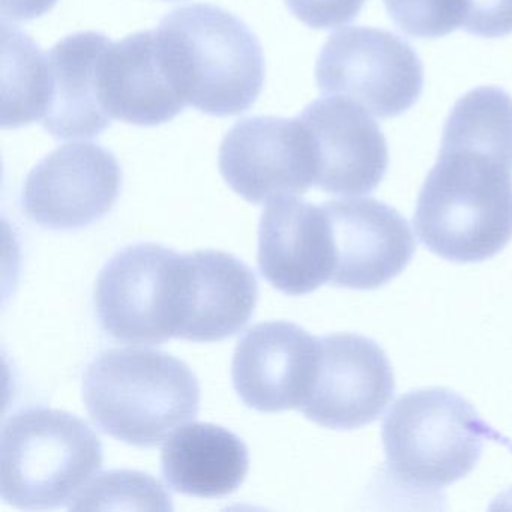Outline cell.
<instances>
[{
    "instance_id": "cell-1",
    "label": "cell",
    "mask_w": 512,
    "mask_h": 512,
    "mask_svg": "<svg viewBox=\"0 0 512 512\" xmlns=\"http://www.w3.org/2000/svg\"><path fill=\"white\" fill-rule=\"evenodd\" d=\"M413 226L431 253L455 263L485 262L511 242L512 97L503 89H473L452 107Z\"/></svg>"
},
{
    "instance_id": "cell-2",
    "label": "cell",
    "mask_w": 512,
    "mask_h": 512,
    "mask_svg": "<svg viewBox=\"0 0 512 512\" xmlns=\"http://www.w3.org/2000/svg\"><path fill=\"white\" fill-rule=\"evenodd\" d=\"M83 401L104 433L155 448L199 415L200 386L193 370L169 353L116 347L86 368Z\"/></svg>"
},
{
    "instance_id": "cell-3",
    "label": "cell",
    "mask_w": 512,
    "mask_h": 512,
    "mask_svg": "<svg viewBox=\"0 0 512 512\" xmlns=\"http://www.w3.org/2000/svg\"><path fill=\"white\" fill-rule=\"evenodd\" d=\"M100 437L79 416L23 407L0 433V496L19 509L70 506L103 467Z\"/></svg>"
},
{
    "instance_id": "cell-4",
    "label": "cell",
    "mask_w": 512,
    "mask_h": 512,
    "mask_svg": "<svg viewBox=\"0 0 512 512\" xmlns=\"http://www.w3.org/2000/svg\"><path fill=\"white\" fill-rule=\"evenodd\" d=\"M496 436L466 398L446 388L401 395L382 425L386 466L395 484L416 494L466 478Z\"/></svg>"
},
{
    "instance_id": "cell-5",
    "label": "cell",
    "mask_w": 512,
    "mask_h": 512,
    "mask_svg": "<svg viewBox=\"0 0 512 512\" xmlns=\"http://www.w3.org/2000/svg\"><path fill=\"white\" fill-rule=\"evenodd\" d=\"M158 28L175 46L190 106L229 118L256 103L265 83V58L241 19L215 5L194 4L167 14Z\"/></svg>"
},
{
    "instance_id": "cell-6",
    "label": "cell",
    "mask_w": 512,
    "mask_h": 512,
    "mask_svg": "<svg viewBox=\"0 0 512 512\" xmlns=\"http://www.w3.org/2000/svg\"><path fill=\"white\" fill-rule=\"evenodd\" d=\"M182 287V254L152 242L122 248L95 286L101 328L122 343H166L178 329Z\"/></svg>"
},
{
    "instance_id": "cell-7",
    "label": "cell",
    "mask_w": 512,
    "mask_h": 512,
    "mask_svg": "<svg viewBox=\"0 0 512 512\" xmlns=\"http://www.w3.org/2000/svg\"><path fill=\"white\" fill-rule=\"evenodd\" d=\"M316 82L323 95L349 98L377 118H397L421 97L424 65L398 35L355 26L326 41Z\"/></svg>"
},
{
    "instance_id": "cell-8",
    "label": "cell",
    "mask_w": 512,
    "mask_h": 512,
    "mask_svg": "<svg viewBox=\"0 0 512 512\" xmlns=\"http://www.w3.org/2000/svg\"><path fill=\"white\" fill-rule=\"evenodd\" d=\"M121 187V166L112 152L95 143H68L29 173L23 211L44 229H83L112 211Z\"/></svg>"
},
{
    "instance_id": "cell-9",
    "label": "cell",
    "mask_w": 512,
    "mask_h": 512,
    "mask_svg": "<svg viewBox=\"0 0 512 512\" xmlns=\"http://www.w3.org/2000/svg\"><path fill=\"white\" fill-rule=\"evenodd\" d=\"M98 80L110 118L137 127L167 124L190 106L178 56L160 28L110 43Z\"/></svg>"
},
{
    "instance_id": "cell-10",
    "label": "cell",
    "mask_w": 512,
    "mask_h": 512,
    "mask_svg": "<svg viewBox=\"0 0 512 512\" xmlns=\"http://www.w3.org/2000/svg\"><path fill=\"white\" fill-rule=\"evenodd\" d=\"M220 172L236 194L254 205L302 196L314 185L307 130L298 118L241 119L221 142Z\"/></svg>"
},
{
    "instance_id": "cell-11",
    "label": "cell",
    "mask_w": 512,
    "mask_h": 512,
    "mask_svg": "<svg viewBox=\"0 0 512 512\" xmlns=\"http://www.w3.org/2000/svg\"><path fill=\"white\" fill-rule=\"evenodd\" d=\"M316 379L299 407L310 421L332 430H355L380 418L395 395V376L385 350L364 335L319 338Z\"/></svg>"
},
{
    "instance_id": "cell-12",
    "label": "cell",
    "mask_w": 512,
    "mask_h": 512,
    "mask_svg": "<svg viewBox=\"0 0 512 512\" xmlns=\"http://www.w3.org/2000/svg\"><path fill=\"white\" fill-rule=\"evenodd\" d=\"M296 118L310 137L314 187L338 196H361L379 187L388 170V143L365 107L328 95Z\"/></svg>"
},
{
    "instance_id": "cell-13",
    "label": "cell",
    "mask_w": 512,
    "mask_h": 512,
    "mask_svg": "<svg viewBox=\"0 0 512 512\" xmlns=\"http://www.w3.org/2000/svg\"><path fill=\"white\" fill-rule=\"evenodd\" d=\"M322 208L334 241V286L379 289L407 268L415 236L397 209L370 197L331 200Z\"/></svg>"
},
{
    "instance_id": "cell-14",
    "label": "cell",
    "mask_w": 512,
    "mask_h": 512,
    "mask_svg": "<svg viewBox=\"0 0 512 512\" xmlns=\"http://www.w3.org/2000/svg\"><path fill=\"white\" fill-rule=\"evenodd\" d=\"M319 338L290 322H265L245 332L236 346L232 380L244 404L259 412L299 409L319 365Z\"/></svg>"
},
{
    "instance_id": "cell-15",
    "label": "cell",
    "mask_w": 512,
    "mask_h": 512,
    "mask_svg": "<svg viewBox=\"0 0 512 512\" xmlns=\"http://www.w3.org/2000/svg\"><path fill=\"white\" fill-rule=\"evenodd\" d=\"M257 262L263 278L286 295H307L331 283L334 241L322 205L296 196L268 202L260 218Z\"/></svg>"
},
{
    "instance_id": "cell-16",
    "label": "cell",
    "mask_w": 512,
    "mask_h": 512,
    "mask_svg": "<svg viewBox=\"0 0 512 512\" xmlns=\"http://www.w3.org/2000/svg\"><path fill=\"white\" fill-rule=\"evenodd\" d=\"M182 263L184 290L175 338L214 343L241 332L259 299L253 269L217 250L182 254Z\"/></svg>"
},
{
    "instance_id": "cell-17",
    "label": "cell",
    "mask_w": 512,
    "mask_h": 512,
    "mask_svg": "<svg viewBox=\"0 0 512 512\" xmlns=\"http://www.w3.org/2000/svg\"><path fill=\"white\" fill-rule=\"evenodd\" d=\"M109 37L79 32L59 41L49 55L50 95L44 130L58 140L101 136L112 124L100 97L98 67Z\"/></svg>"
},
{
    "instance_id": "cell-18",
    "label": "cell",
    "mask_w": 512,
    "mask_h": 512,
    "mask_svg": "<svg viewBox=\"0 0 512 512\" xmlns=\"http://www.w3.org/2000/svg\"><path fill=\"white\" fill-rule=\"evenodd\" d=\"M250 469L241 437L221 425L193 422L178 428L161 452L164 481L185 496L218 499L235 493Z\"/></svg>"
},
{
    "instance_id": "cell-19",
    "label": "cell",
    "mask_w": 512,
    "mask_h": 512,
    "mask_svg": "<svg viewBox=\"0 0 512 512\" xmlns=\"http://www.w3.org/2000/svg\"><path fill=\"white\" fill-rule=\"evenodd\" d=\"M2 46V128L16 130L43 121L50 95L49 58L31 37L5 22Z\"/></svg>"
},
{
    "instance_id": "cell-20",
    "label": "cell",
    "mask_w": 512,
    "mask_h": 512,
    "mask_svg": "<svg viewBox=\"0 0 512 512\" xmlns=\"http://www.w3.org/2000/svg\"><path fill=\"white\" fill-rule=\"evenodd\" d=\"M68 508L172 511L173 505L163 485L148 473L112 470L97 475Z\"/></svg>"
},
{
    "instance_id": "cell-21",
    "label": "cell",
    "mask_w": 512,
    "mask_h": 512,
    "mask_svg": "<svg viewBox=\"0 0 512 512\" xmlns=\"http://www.w3.org/2000/svg\"><path fill=\"white\" fill-rule=\"evenodd\" d=\"M395 25L415 38L436 40L463 28L466 0H383Z\"/></svg>"
},
{
    "instance_id": "cell-22",
    "label": "cell",
    "mask_w": 512,
    "mask_h": 512,
    "mask_svg": "<svg viewBox=\"0 0 512 512\" xmlns=\"http://www.w3.org/2000/svg\"><path fill=\"white\" fill-rule=\"evenodd\" d=\"M290 13L311 29H337L349 25L367 0H284Z\"/></svg>"
},
{
    "instance_id": "cell-23",
    "label": "cell",
    "mask_w": 512,
    "mask_h": 512,
    "mask_svg": "<svg viewBox=\"0 0 512 512\" xmlns=\"http://www.w3.org/2000/svg\"><path fill=\"white\" fill-rule=\"evenodd\" d=\"M464 31L481 38L512 34V0H466Z\"/></svg>"
},
{
    "instance_id": "cell-24",
    "label": "cell",
    "mask_w": 512,
    "mask_h": 512,
    "mask_svg": "<svg viewBox=\"0 0 512 512\" xmlns=\"http://www.w3.org/2000/svg\"><path fill=\"white\" fill-rule=\"evenodd\" d=\"M59 0H2L4 22H31L50 13Z\"/></svg>"
},
{
    "instance_id": "cell-25",
    "label": "cell",
    "mask_w": 512,
    "mask_h": 512,
    "mask_svg": "<svg viewBox=\"0 0 512 512\" xmlns=\"http://www.w3.org/2000/svg\"><path fill=\"white\" fill-rule=\"evenodd\" d=\"M166 2H175V0H166Z\"/></svg>"
}]
</instances>
